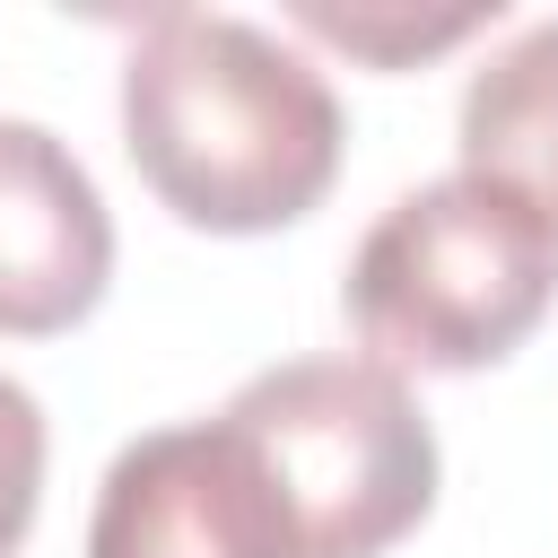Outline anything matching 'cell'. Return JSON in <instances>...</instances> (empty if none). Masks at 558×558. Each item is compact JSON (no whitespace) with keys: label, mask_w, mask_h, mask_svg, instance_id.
Here are the masks:
<instances>
[{"label":"cell","mask_w":558,"mask_h":558,"mask_svg":"<svg viewBox=\"0 0 558 558\" xmlns=\"http://www.w3.org/2000/svg\"><path fill=\"white\" fill-rule=\"evenodd\" d=\"M296 26L340 44V52H366V61H418V52H445L480 26H497V0H471V9H445V17H401V9H340V0H296Z\"/></svg>","instance_id":"52a82bcc"},{"label":"cell","mask_w":558,"mask_h":558,"mask_svg":"<svg viewBox=\"0 0 558 558\" xmlns=\"http://www.w3.org/2000/svg\"><path fill=\"white\" fill-rule=\"evenodd\" d=\"M462 174L532 201L558 227V17L523 26L462 87Z\"/></svg>","instance_id":"8992f818"},{"label":"cell","mask_w":558,"mask_h":558,"mask_svg":"<svg viewBox=\"0 0 558 558\" xmlns=\"http://www.w3.org/2000/svg\"><path fill=\"white\" fill-rule=\"evenodd\" d=\"M113 279V218L70 140L0 113V331H70Z\"/></svg>","instance_id":"5b68a950"},{"label":"cell","mask_w":558,"mask_h":558,"mask_svg":"<svg viewBox=\"0 0 558 558\" xmlns=\"http://www.w3.org/2000/svg\"><path fill=\"white\" fill-rule=\"evenodd\" d=\"M227 436L262 471L288 558H384L436 506V436L410 384L375 357H296L253 375Z\"/></svg>","instance_id":"3957f363"},{"label":"cell","mask_w":558,"mask_h":558,"mask_svg":"<svg viewBox=\"0 0 558 558\" xmlns=\"http://www.w3.org/2000/svg\"><path fill=\"white\" fill-rule=\"evenodd\" d=\"M35 497H44V410L26 384L0 375V558L26 541Z\"/></svg>","instance_id":"ba28073f"},{"label":"cell","mask_w":558,"mask_h":558,"mask_svg":"<svg viewBox=\"0 0 558 558\" xmlns=\"http://www.w3.org/2000/svg\"><path fill=\"white\" fill-rule=\"evenodd\" d=\"M87 558H288V532L227 418H192L113 453Z\"/></svg>","instance_id":"277c9868"},{"label":"cell","mask_w":558,"mask_h":558,"mask_svg":"<svg viewBox=\"0 0 558 558\" xmlns=\"http://www.w3.org/2000/svg\"><path fill=\"white\" fill-rule=\"evenodd\" d=\"M549 305H558V227L480 174H436L401 192L349 262V323L366 357L392 375L497 366L541 331Z\"/></svg>","instance_id":"7a4b0ae2"},{"label":"cell","mask_w":558,"mask_h":558,"mask_svg":"<svg viewBox=\"0 0 558 558\" xmlns=\"http://www.w3.org/2000/svg\"><path fill=\"white\" fill-rule=\"evenodd\" d=\"M331 78L253 17L157 9L122 61V148L140 183L209 235L305 218L340 174Z\"/></svg>","instance_id":"6da1fadb"}]
</instances>
